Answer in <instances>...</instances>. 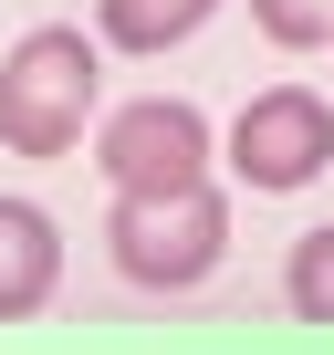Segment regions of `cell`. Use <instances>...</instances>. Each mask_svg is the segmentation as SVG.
<instances>
[{"label":"cell","mask_w":334,"mask_h":355,"mask_svg":"<svg viewBox=\"0 0 334 355\" xmlns=\"http://www.w3.org/2000/svg\"><path fill=\"white\" fill-rule=\"evenodd\" d=\"M94 42L73 21H32L11 53H0V146L11 157H63L84 146V115H94Z\"/></svg>","instance_id":"6da1fadb"},{"label":"cell","mask_w":334,"mask_h":355,"mask_svg":"<svg viewBox=\"0 0 334 355\" xmlns=\"http://www.w3.org/2000/svg\"><path fill=\"white\" fill-rule=\"evenodd\" d=\"M105 241H115V272H125V282H146V293H188V282L220 272V251H230V209H220L209 178H188V189L115 199Z\"/></svg>","instance_id":"7a4b0ae2"},{"label":"cell","mask_w":334,"mask_h":355,"mask_svg":"<svg viewBox=\"0 0 334 355\" xmlns=\"http://www.w3.org/2000/svg\"><path fill=\"white\" fill-rule=\"evenodd\" d=\"M94 167L115 178V199L188 189V178H209V115H199V105H178V94H136V105H115V115H105Z\"/></svg>","instance_id":"3957f363"},{"label":"cell","mask_w":334,"mask_h":355,"mask_svg":"<svg viewBox=\"0 0 334 355\" xmlns=\"http://www.w3.org/2000/svg\"><path fill=\"white\" fill-rule=\"evenodd\" d=\"M230 167L251 178V189H313V178L334 167V105L313 94V84H272V94H251L240 105V125H230Z\"/></svg>","instance_id":"277c9868"},{"label":"cell","mask_w":334,"mask_h":355,"mask_svg":"<svg viewBox=\"0 0 334 355\" xmlns=\"http://www.w3.org/2000/svg\"><path fill=\"white\" fill-rule=\"evenodd\" d=\"M53 272H63V241L32 199H0V324L11 313H42L53 303Z\"/></svg>","instance_id":"5b68a950"},{"label":"cell","mask_w":334,"mask_h":355,"mask_svg":"<svg viewBox=\"0 0 334 355\" xmlns=\"http://www.w3.org/2000/svg\"><path fill=\"white\" fill-rule=\"evenodd\" d=\"M209 11L220 0H94V21H105L115 53H167V42H188Z\"/></svg>","instance_id":"8992f818"},{"label":"cell","mask_w":334,"mask_h":355,"mask_svg":"<svg viewBox=\"0 0 334 355\" xmlns=\"http://www.w3.org/2000/svg\"><path fill=\"white\" fill-rule=\"evenodd\" d=\"M282 282H292V303H303L313 324H334V230H303V241H292V272H282Z\"/></svg>","instance_id":"52a82bcc"},{"label":"cell","mask_w":334,"mask_h":355,"mask_svg":"<svg viewBox=\"0 0 334 355\" xmlns=\"http://www.w3.org/2000/svg\"><path fill=\"white\" fill-rule=\"evenodd\" d=\"M251 21L282 53H313V42H334V0H251Z\"/></svg>","instance_id":"ba28073f"}]
</instances>
